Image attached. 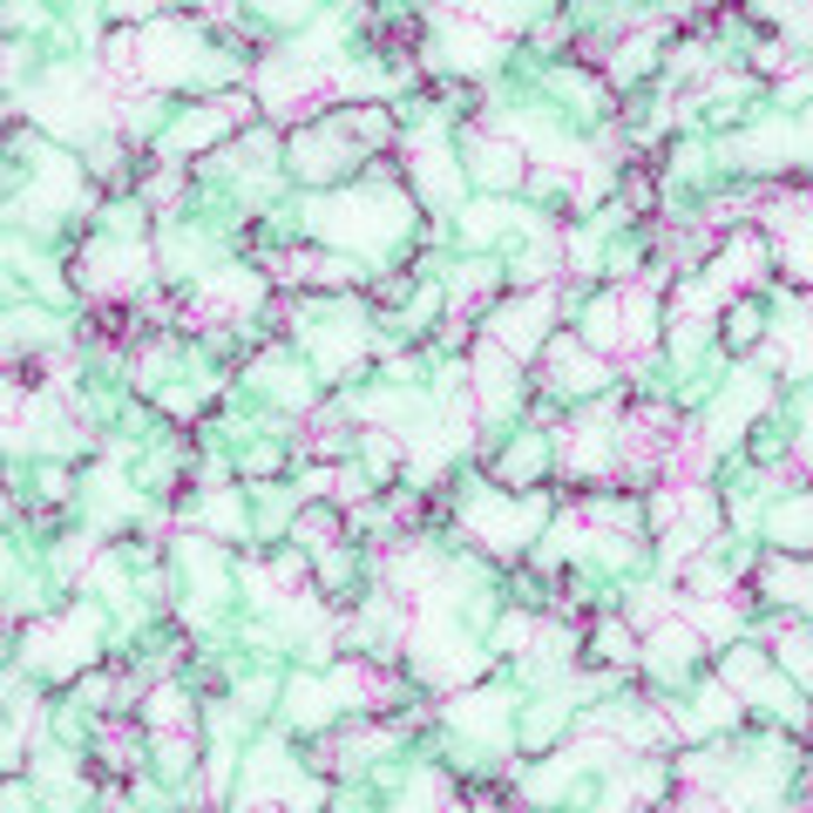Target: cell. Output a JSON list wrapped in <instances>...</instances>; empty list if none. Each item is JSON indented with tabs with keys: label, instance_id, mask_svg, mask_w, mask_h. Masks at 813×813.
Returning <instances> with one entry per match:
<instances>
[{
	"label": "cell",
	"instance_id": "obj_2",
	"mask_svg": "<svg viewBox=\"0 0 813 813\" xmlns=\"http://www.w3.org/2000/svg\"><path fill=\"white\" fill-rule=\"evenodd\" d=\"M96 760H102L109 773H129V766H136V725H129L123 712L102 718V732H96Z\"/></svg>",
	"mask_w": 813,
	"mask_h": 813
},
{
	"label": "cell",
	"instance_id": "obj_3",
	"mask_svg": "<svg viewBox=\"0 0 813 813\" xmlns=\"http://www.w3.org/2000/svg\"><path fill=\"white\" fill-rule=\"evenodd\" d=\"M298 536L333 542V536H340V516H333V509H305V516H298Z\"/></svg>",
	"mask_w": 813,
	"mask_h": 813
},
{
	"label": "cell",
	"instance_id": "obj_1",
	"mask_svg": "<svg viewBox=\"0 0 813 813\" xmlns=\"http://www.w3.org/2000/svg\"><path fill=\"white\" fill-rule=\"evenodd\" d=\"M278 278H285V285H319V292H333V285L353 278V265L333 258V252H312V244H298V252L278 258Z\"/></svg>",
	"mask_w": 813,
	"mask_h": 813
}]
</instances>
